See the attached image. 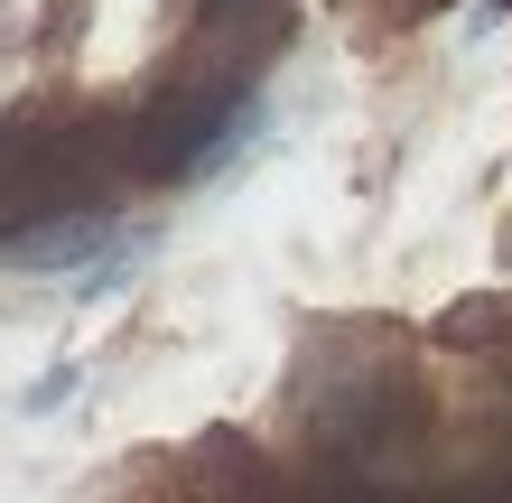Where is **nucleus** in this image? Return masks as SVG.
I'll list each match as a JSON object with an SVG mask.
<instances>
[{
	"label": "nucleus",
	"mask_w": 512,
	"mask_h": 503,
	"mask_svg": "<svg viewBox=\"0 0 512 503\" xmlns=\"http://www.w3.org/2000/svg\"><path fill=\"white\" fill-rule=\"evenodd\" d=\"M261 131V94L252 84H177L140 112L122 131V168L149 177V187H168V177H215L252 150Z\"/></svg>",
	"instance_id": "f257e3e1"
},
{
	"label": "nucleus",
	"mask_w": 512,
	"mask_h": 503,
	"mask_svg": "<svg viewBox=\"0 0 512 503\" xmlns=\"http://www.w3.org/2000/svg\"><path fill=\"white\" fill-rule=\"evenodd\" d=\"M494 336H512V299H494V289L485 299H457L438 317V345H494Z\"/></svg>",
	"instance_id": "f03ea898"
},
{
	"label": "nucleus",
	"mask_w": 512,
	"mask_h": 503,
	"mask_svg": "<svg viewBox=\"0 0 512 503\" xmlns=\"http://www.w3.org/2000/svg\"><path fill=\"white\" fill-rule=\"evenodd\" d=\"M75 392V364H56L47 382H28V410H56V401H66Z\"/></svg>",
	"instance_id": "7ed1b4c3"
},
{
	"label": "nucleus",
	"mask_w": 512,
	"mask_h": 503,
	"mask_svg": "<svg viewBox=\"0 0 512 503\" xmlns=\"http://www.w3.org/2000/svg\"><path fill=\"white\" fill-rule=\"evenodd\" d=\"M410 10H438V0H410Z\"/></svg>",
	"instance_id": "20e7f679"
}]
</instances>
